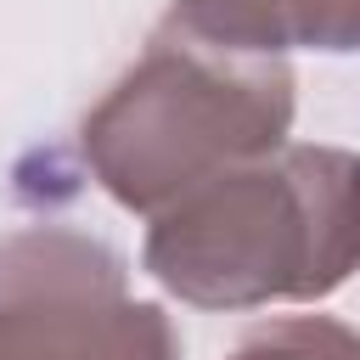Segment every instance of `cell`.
<instances>
[{"label": "cell", "instance_id": "obj_1", "mask_svg": "<svg viewBox=\"0 0 360 360\" xmlns=\"http://www.w3.org/2000/svg\"><path fill=\"white\" fill-rule=\"evenodd\" d=\"M146 276L191 309L332 298L360 270V152L287 141L152 214Z\"/></svg>", "mask_w": 360, "mask_h": 360}, {"label": "cell", "instance_id": "obj_2", "mask_svg": "<svg viewBox=\"0 0 360 360\" xmlns=\"http://www.w3.org/2000/svg\"><path fill=\"white\" fill-rule=\"evenodd\" d=\"M298 79L287 56H248L163 22L141 62L90 107L79 146L129 214H163L202 180L287 146Z\"/></svg>", "mask_w": 360, "mask_h": 360}, {"label": "cell", "instance_id": "obj_3", "mask_svg": "<svg viewBox=\"0 0 360 360\" xmlns=\"http://www.w3.org/2000/svg\"><path fill=\"white\" fill-rule=\"evenodd\" d=\"M124 298V259L68 225L0 242V360H79L90 321Z\"/></svg>", "mask_w": 360, "mask_h": 360}, {"label": "cell", "instance_id": "obj_4", "mask_svg": "<svg viewBox=\"0 0 360 360\" xmlns=\"http://www.w3.org/2000/svg\"><path fill=\"white\" fill-rule=\"evenodd\" d=\"M169 22L248 56L360 51V0H174Z\"/></svg>", "mask_w": 360, "mask_h": 360}, {"label": "cell", "instance_id": "obj_5", "mask_svg": "<svg viewBox=\"0 0 360 360\" xmlns=\"http://www.w3.org/2000/svg\"><path fill=\"white\" fill-rule=\"evenodd\" d=\"M79 360H180V332L163 304L124 292L90 321Z\"/></svg>", "mask_w": 360, "mask_h": 360}, {"label": "cell", "instance_id": "obj_6", "mask_svg": "<svg viewBox=\"0 0 360 360\" xmlns=\"http://www.w3.org/2000/svg\"><path fill=\"white\" fill-rule=\"evenodd\" d=\"M225 360H360V332L332 315H287L253 326Z\"/></svg>", "mask_w": 360, "mask_h": 360}]
</instances>
